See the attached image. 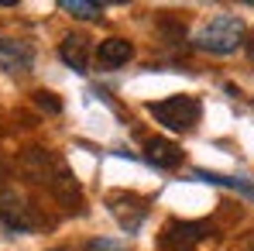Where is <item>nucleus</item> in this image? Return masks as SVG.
<instances>
[{"label":"nucleus","mask_w":254,"mask_h":251,"mask_svg":"<svg viewBox=\"0 0 254 251\" xmlns=\"http://www.w3.org/2000/svg\"><path fill=\"white\" fill-rule=\"evenodd\" d=\"M244 42H248V28H244V21L237 14L213 17L210 24H203L196 31V38H192V45L199 52H210V55H230V52H237Z\"/></svg>","instance_id":"obj_1"},{"label":"nucleus","mask_w":254,"mask_h":251,"mask_svg":"<svg viewBox=\"0 0 254 251\" xmlns=\"http://www.w3.org/2000/svg\"><path fill=\"white\" fill-rule=\"evenodd\" d=\"M148 110H151V117L158 124H165L169 131H192L196 121H199V114H203L196 96H169V100L151 103Z\"/></svg>","instance_id":"obj_2"},{"label":"nucleus","mask_w":254,"mask_h":251,"mask_svg":"<svg viewBox=\"0 0 254 251\" xmlns=\"http://www.w3.org/2000/svg\"><path fill=\"white\" fill-rule=\"evenodd\" d=\"M216 234L210 220H169L165 234H162V248L165 251H192L196 245L210 241Z\"/></svg>","instance_id":"obj_3"},{"label":"nucleus","mask_w":254,"mask_h":251,"mask_svg":"<svg viewBox=\"0 0 254 251\" xmlns=\"http://www.w3.org/2000/svg\"><path fill=\"white\" fill-rule=\"evenodd\" d=\"M0 220H3V227L14 231V234H28V231H35V227L42 224L38 213H35V207H31L21 193H14V189H3V193H0Z\"/></svg>","instance_id":"obj_4"},{"label":"nucleus","mask_w":254,"mask_h":251,"mask_svg":"<svg viewBox=\"0 0 254 251\" xmlns=\"http://www.w3.org/2000/svg\"><path fill=\"white\" fill-rule=\"evenodd\" d=\"M17 166L24 172V179H31V182H38V186H48V182L55 179V172L65 166V162L55 159V152H48V148H28Z\"/></svg>","instance_id":"obj_5"},{"label":"nucleus","mask_w":254,"mask_h":251,"mask_svg":"<svg viewBox=\"0 0 254 251\" xmlns=\"http://www.w3.org/2000/svg\"><path fill=\"white\" fill-rule=\"evenodd\" d=\"M107 207H110V213L117 217V224L124 227L127 234H130V231H137V227H141V220L148 217L144 200H141V196H134V193H110V196H107Z\"/></svg>","instance_id":"obj_6"},{"label":"nucleus","mask_w":254,"mask_h":251,"mask_svg":"<svg viewBox=\"0 0 254 251\" xmlns=\"http://www.w3.org/2000/svg\"><path fill=\"white\" fill-rule=\"evenodd\" d=\"M48 193L62 203V207H69V210H83V189H79V182H76V175H72V168L69 166H62L59 172H55V179L48 182Z\"/></svg>","instance_id":"obj_7"},{"label":"nucleus","mask_w":254,"mask_h":251,"mask_svg":"<svg viewBox=\"0 0 254 251\" xmlns=\"http://www.w3.org/2000/svg\"><path fill=\"white\" fill-rule=\"evenodd\" d=\"M31 62H35V52L24 42L0 38V69H7V73H28Z\"/></svg>","instance_id":"obj_8"},{"label":"nucleus","mask_w":254,"mask_h":251,"mask_svg":"<svg viewBox=\"0 0 254 251\" xmlns=\"http://www.w3.org/2000/svg\"><path fill=\"white\" fill-rule=\"evenodd\" d=\"M144 159L155 168H179L182 166V148L169 138H151L144 145Z\"/></svg>","instance_id":"obj_9"},{"label":"nucleus","mask_w":254,"mask_h":251,"mask_svg":"<svg viewBox=\"0 0 254 251\" xmlns=\"http://www.w3.org/2000/svg\"><path fill=\"white\" fill-rule=\"evenodd\" d=\"M130 55H134V45L127 38H107L96 48V66L100 69H121L130 62Z\"/></svg>","instance_id":"obj_10"},{"label":"nucleus","mask_w":254,"mask_h":251,"mask_svg":"<svg viewBox=\"0 0 254 251\" xmlns=\"http://www.w3.org/2000/svg\"><path fill=\"white\" fill-rule=\"evenodd\" d=\"M59 55L72 73H86V66H89V38L86 35H65L62 45H59Z\"/></svg>","instance_id":"obj_11"},{"label":"nucleus","mask_w":254,"mask_h":251,"mask_svg":"<svg viewBox=\"0 0 254 251\" xmlns=\"http://www.w3.org/2000/svg\"><path fill=\"white\" fill-rule=\"evenodd\" d=\"M192 175H196V179H203V182H210V186H223V189H237V193H248V196H254V186H251V182H244V179H230V175L206 172V168H196Z\"/></svg>","instance_id":"obj_12"},{"label":"nucleus","mask_w":254,"mask_h":251,"mask_svg":"<svg viewBox=\"0 0 254 251\" xmlns=\"http://www.w3.org/2000/svg\"><path fill=\"white\" fill-rule=\"evenodd\" d=\"M59 7H62L65 14L79 17V21H93V17H100V14H103V7H100V3H89V0H62Z\"/></svg>","instance_id":"obj_13"},{"label":"nucleus","mask_w":254,"mask_h":251,"mask_svg":"<svg viewBox=\"0 0 254 251\" xmlns=\"http://www.w3.org/2000/svg\"><path fill=\"white\" fill-rule=\"evenodd\" d=\"M35 103H38L42 110H48V114H62V100H59L55 93H48V89H38V93H35Z\"/></svg>","instance_id":"obj_14"},{"label":"nucleus","mask_w":254,"mask_h":251,"mask_svg":"<svg viewBox=\"0 0 254 251\" xmlns=\"http://www.w3.org/2000/svg\"><path fill=\"white\" fill-rule=\"evenodd\" d=\"M244 48H248V55H251V62H254V31L248 35V42H244Z\"/></svg>","instance_id":"obj_15"},{"label":"nucleus","mask_w":254,"mask_h":251,"mask_svg":"<svg viewBox=\"0 0 254 251\" xmlns=\"http://www.w3.org/2000/svg\"><path fill=\"white\" fill-rule=\"evenodd\" d=\"M7 172H10V168H7V162H3V159H0V182H3V179H7Z\"/></svg>","instance_id":"obj_16"},{"label":"nucleus","mask_w":254,"mask_h":251,"mask_svg":"<svg viewBox=\"0 0 254 251\" xmlns=\"http://www.w3.org/2000/svg\"><path fill=\"white\" fill-rule=\"evenodd\" d=\"M52 251H72V248H52Z\"/></svg>","instance_id":"obj_17"},{"label":"nucleus","mask_w":254,"mask_h":251,"mask_svg":"<svg viewBox=\"0 0 254 251\" xmlns=\"http://www.w3.org/2000/svg\"><path fill=\"white\" fill-rule=\"evenodd\" d=\"M248 251H254V241H251V245H248Z\"/></svg>","instance_id":"obj_18"}]
</instances>
